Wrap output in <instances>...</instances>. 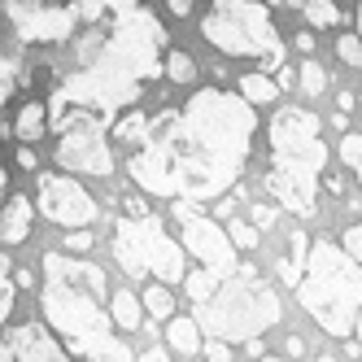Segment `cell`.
<instances>
[{
  "mask_svg": "<svg viewBox=\"0 0 362 362\" xmlns=\"http://www.w3.org/2000/svg\"><path fill=\"white\" fill-rule=\"evenodd\" d=\"M253 132L257 118L245 96L201 88L184 110L148 122L127 170H132L136 188L153 197L218 201L227 188L240 184Z\"/></svg>",
  "mask_w": 362,
  "mask_h": 362,
  "instance_id": "cell-1",
  "label": "cell"
},
{
  "mask_svg": "<svg viewBox=\"0 0 362 362\" xmlns=\"http://www.w3.org/2000/svg\"><path fill=\"white\" fill-rule=\"evenodd\" d=\"M44 319L53 332L66 336V354L74 358H132L110 332V310H100L105 297V271L83 262L79 253H44Z\"/></svg>",
  "mask_w": 362,
  "mask_h": 362,
  "instance_id": "cell-2",
  "label": "cell"
},
{
  "mask_svg": "<svg viewBox=\"0 0 362 362\" xmlns=\"http://www.w3.org/2000/svg\"><path fill=\"white\" fill-rule=\"evenodd\" d=\"M327 170V144L319 136V118L305 105H284L271 118V170L267 192L301 218L315 214L319 184Z\"/></svg>",
  "mask_w": 362,
  "mask_h": 362,
  "instance_id": "cell-3",
  "label": "cell"
},
{
  "mask_svg": "<svg viewBox=\"0 0 362 362\" xmlns=\"http://www.w3.org/2000/svg\"><path fill=\"white\" fill-rule=\"evenodd\" d=\"M293 288H297L301 310L327 336H336V341L354 336V319L362 305V262H354L341 245H332V240L310 245Z\"/></svg>",
  "mask_w": 362,
  "mask_h": 362,
  "instance_id": "cell-4",
  "label": "cell"
},
{
  "mask_svg": "<svg viewBox=\"0 0 362 362\" xmlns=\"http://www.w3.org/2000/svg\"><path fill=\"white\" fill-rule=\"evenodd\" d=\"M279 319H284L279 297L245 262H240L236 275L218 279V288L205 301H197V323H201V332H210L214 341H249V336L271 332Z\"/></svg>",
  "mask_w": 362,
  "mask_h": 362,
  "instance_id": "cell-5",
  "label": "cell"
},
{
  "mask_svg": "<svg viewBox=\"0 0 362 362\" xmlns=\"http://www.w3.org/2000/svg\"><path fill=\"white\" fill-rule=\"evenodd\" d=\"M201 35L223 57H257L262 70L284 66V44L275 35V13L267 0H214L201 18Z\"/></svg>",
  "mask_w": 362,
  "mask_h": 362,
  "instance_id": "cell-6",
  "label": "cell"
},
{
  "mask_svg": "<svg viewBox=\"0 0 362 362\" xmlns=\"http://www.w3.org/2000/svg\"><path fill=\"white\" fill-rule=\"evenodd\" d=\"M114 257H118V267L136 279L179 284L188 271L184 245L170 240L162 218H153V214H132V218L114 223Z\"/></svg>",
  "mask_w": 362,
  "mask_h": 362,
  "instance_id": "cell-7",
  "label": "cell"
},
{
  "mask_svg": "<svg viewBox=\"0 0 362 362\" xmlns=\"http://www.w3.org/2000/svg\"><path fill=\"white\" fill-rule=\"evenodd\" d=\"M53 132L62 136L57 140V162L66 170H83V175H96V179H110L114 175V153H110V122L100 118H88V114H70L62 122H53Z\"/></svg>",
  "mask_w": 362,
  "mask_h": 362,
  "instance_id": "cell-8",
  "label": "cell"
},
{
  "mask_svg": "<svg viewBox=\"0 0 362 362\" xmlns=\"http://www.w3.org/2000/svg\"><path fill=\"white\" fill-rule=\"evenodd\" d=\"M35 205H40V214L48 223H57V227H92L100 218L96 197L79 184V179L57 175V170H44L35 179Z\"/></svg>",
  "mask_w": 362,
  "mask_h": 362,
  "instance_id": "cell-9",
  "label": "cell"
},
{
  "mask_svg": "<svg viewBox=\"0 0 362 362\" xmlns=\"http://www.w3.org/2000/svg\"><path fill=\"white\" fill-rule=\"evenodd\" d=\"M179 227H184V240H179V245H184L205 271H214L218 279H227V275L240 271V249L231 245L227 227H218L214 218H201L197 210L179 218Z\"/></svg>",
  "mask_w": 362,
  "mask_h": 362,
  "instance_id": "cell-10",
  "label": "cell"
},
{
  "mask_svg": "<svg viewBox=\"0 0 362 362\" xmlns=\"http://www.w3.org/2000/svg\"><path fill=\"white\" fill-rule=\"evenodd\" d=\"M74 27H79V22H74L70 5H62V0H40L27 18L13 22L18 40H27V44H35V40H44V44H66L74 35Z\"/></svg>",
  "mask_w": 362,
  "mask_h": 362,
  "instance_id": "cell-11",
  "label": "cell"
},
{
  "mask_svg": "<svg viewBox=\"0 0 362 362\" xmlns=\"http://www.w3.org/2000/svg\"><path fill=\"white\" fill-rule=\"evenodd\" d=\"M0 358H27V362H62L66 345L44 323H22L0 341Z\"/></svg>",
  "mask_w": 362,
  "mask_h": 362,
  "instance_id": "cell-12",
  "label": "cell"
},
{
  "mask_svg": "<svg viewBox=\"0 0 362 362\" xmlns=\"http://www.w3.org/2000/svg\"><path fill=\"white\" fill-rule=\"evenodd\" d=\"M31 218H35V205L22 197V192H13L5 205H0V245H22L31 236Z\"/></svg>",
  "mask_w": 362,
  "mask_h": 362,
  "instance_id": "cell-13",
  "label": "cell"
},
{
  "mask_svg": "<svg viewBox=\"0 0 362 362\" xmlns=\"http://www.w3.org/2000/svg\"><path fill=\"white\" fill-rule=\"evenodd\" d=\"M110 323L122 327V332H140L144 327V301L132 293V288H118L110 297Z\"/></svg>",
  "mask_w": 362,
  "mask_h": 362,
  "instance_id": "cell-14",
  "label": "cell"
},
{
  "mask_svg": "<svg viewBox=\"0 0 362 362\" xmlns=\"http://www.w3.org/2000/svg\"><path fill=\"white\" fill-rule=\"evenodd\" d=\"M13 136L22 144H35L48 136V105L44 100H27V105L18 110V122H13Z\"/></svg>",
  "mask_w": 362,
  "mask_h": 362,
  "instance_id": "cell-15",
  "label": "cell"
},
{
  "mask_svg": "<svg viewBox=\"0 0 362 362\" xmlns=\"http://www.w3.org/2000/svg\"><path fill=\"white\" fill-rule=\"evenodd\" d=\"M166 341H170L175 354H184V358L201 354V323L197 319H170L166 323Z\"/></svg>",
  "mask_w": 362,
  "mask_h": 362,
  "instance_id": "cell-16",
  "label": "cell"
},
{
  "mask_svg": "<svg viewBox=\"0 0 362 362\" xmlns=\"http://www.w3.org/2000/svg\"><path fill=\"white\" fill-rule=\"evenodd\" d=\"M240 96L249 100V105H271V100H279V83L271 79V74L253 70V74H245V79H240Z\"/></svg>",
  "mask_w": 362,
  "mask_h": 362,
  "instance_id": "cell-17",
  "label": "cell"
},
{
  "mask_svg": "<svg viewBox=\"0 0 362 362\" xmlns=\"http://www.w3.org/2000/svg\"><path fill=\"white\" fill-rule=\"evenodd\" d=\"M144 310L153 319H170L175 315V293H170V284L166 279H148V288H144Z\"/></svg>",
  "mask_w": 362,
  "mask_h": 362,
  "instance_id": "cell-18",
  "label": "cell"
},
{
  "mask_svg": "<svg viewBox=\"0 0 362 362\" xmlns=\"http://www.w3.org/2000/svg\"><path fill=\"white\" fill-rule=\"evenodd\" d=\"M301 9H305V22L310 27H341L345 13L336 0H301Z\"/></svg>",
  "mask_w": 362,
  "mask_h": 362,
  "instance_id": "cell-19",
  "label": "cell"
},
{
  "mask_svg": "<svg viewBox=\"0 0 362 362\" xmlns=\"http://www.w3.org/2000/svg\"><path fill=\"white\" fill-rule=\"evenodd\" d=\"M162 74L170 83H192L197 79V62L188 53H179V48H170V53L162 57Z\"/></svg>",
  "mask_w": 362,
  "mask_h": 362,
  "instance_id": "cell-20",
  "label": "cell"
},
{
  "mask_svg": "<svg viewBox=\"0 0 362 362\" xmlns=\"http://www.w3.org/2000/svg\"><path fill=\"white\" fill-rule=\"evenodd\" d=\"M179 284L188 288V301L197 305V301H205V297L218 288V275H214V271H205V267H197V271H184V279H179Z\"/></svg>",
  "mask_w": 362,
  "mask_h": 362,
  "instance_id": "cell-21",
  "label": "cell"
},
{
  "mask_svg": "<svg viewBox=\"0 0 362 362\" xmlns=\"http://www.w3.org/2000/svg\"><path fill=\"white\" fill-rule=\"evenodd\" d=\"M144 132H148V118H144L140 110H132L127 118H118V122H114L118 144H140V140H144Z\"/></svg>",
  "mask_w": 362,
  "mask_h": 362,
  "instance_id": "cell-22",
  "label": "cell"
},
{
  "mask_svg": "<svg viewBox=\"0 0 362 362\" xmlns=\"http://www.w3.org/2000/svg\"><path fill=\"white\" fill-rule=\"evenodd\" d=\"M297 83H301L305 96H323V92H327V70H323L319 62H305L301 74H297Z\"/></svg>",
  "mask_w": 362,
  "mask_h": 362,
  "instance_id": "cell-23",
  "label": "cell"
},
{
  "mask_svg": "<svg viewBox=\"0 0 362 362\" xmlns=\"http://www.w3.org/2000/svg\"><path fill=\"white\" fill-rule=\"evenodd\" d=\"M341 162L354 170L358 188H362V136H341Z\"/></svg>",
  "mask_w": 362,
  "mask_h": 362,
  "instance_id": "cell-24",
  "label": "cell"
},
{
  "mask_svg": "<svg viewBox=\"0 0 362 362\" xmlns=\"http://www.w3.org/2000/svg\"><path fill=\"white\" fill-rule=\"evenodd\" d=\"M9 310H13V279H9V257L0 253V323L9 319Z\"/></svg>",
  "mask_w": 362,
  "mask_h": 362,
  "instance_id": "cell-25",
  "label": "cell"
},
{
  "mask_svg": "<svg viewBox=\"0 0 362 362\" xmlns=\"http://www.w3.org/2000/svg\"><path fill=\"white\" fill-rule=\"evenodd\" d=\"M70 13H74V22H100L105 18V5H100V0H70Z\"/></svg>",
  "mask_w": 362,
  "mask_h": 362,
  "instance_id": "cell-26",
  "label": "cell"
},
{
  "mask_svg": "<svg viewBox=\"0 0 362 362\" xmlns=\"http://www.w3.org/2000/svg\"><path fill=\"white\" fill-rule=\"evenodd\" d=\"M336 53H341L345 66L362 70V35H341V40H336Z\"/></svg>",
  "mask_w": 362,
  "mask_h": 362,
  "instance_id": "cell-27",
  "label": "cell"
},
{
  "mask_svg": "<svg viewBox=\"0 0 362 362\" xmlns=\"http://www.w3.org/2000/svg\"><path fill=\"white\" fill-rule=\"evenodd\" d=\"M227 236H231V245H236V249H257V227L253 223H231Z\"/></svg>",
  "mask_w": 362,
  "mask_h": 362,
  "instance_id": "cell-28",
  "label": "cell"
},
{
  "mask_svg": "<svg viewBox=\"0 0 362 362\" xmlns=\"http://www.w3.org/2000/svg\"><path fill=\"white\" fill-rule=\"evenodd\" d=\"M13 70H18V62L5 53V44H0V100H5L9 88H13Z\"/></svg>",
  "mask_w": 362,
  "mask_h": 362,
  "instance_id": "cell-29",
  "label": "cell"
},
{
  "mask_svg": "<svg viewBox=\"0 0 362 362\" xmlns=\"http://www.w3.org/2000/svg\"><path fill=\"white\" fill-rule=\"evenodd\" d=\"M341 249L354 257V262H362V223H354L345 236H341Z\"/></svg>",
  "mask_w": 362,
  "mask_h": 362,
  "instance_id": "cell-30",
  "label": "cell"
},
{
  "mask_svg": "<svg viewBox=\"0 0 362 362\" xmlns=\"http://www.w3.org/2000/svg\"><path fill=\"white\" fill-rule=\"evenodd\" d=\"M66 249H70V253H88V249H92V236H88V227H70V236H66Z\"/></svg>",
  "mask_w": 362,
  "mask_h": 362,
  "instance_id": "cell-31",
  "label": "cell"
},
{
  "mask_svg": "<svg viewBox=\"0 0 362 362\" xmlns=\"http://www.w3.org/2000/svg\"><path fill=\"white\" fill-rule=\"evenodd\" d=\"M271 223H275V205H253V227L267 231Z\"/></svg>",
  "mask_w": 362,
  "mask_h": 362,
  "instance_id": "cell-32",
  "label": "cell"
},
{
  "mask_svg": "<svg viewBox=\"0 0 362 362\" xmlns=\"http://www.w3.org/2000/svg\"><path fill=\"white\" fill-rule=\"evenodd\" d=\"M275 271H279V279L288 284V288H293V284H297V275H301V267H293L288 257H279V262H275Z\"/></svg>",
  "mask_w": 362,
  "mask_h": 362,
  "instance_id": "cell-33",
  "label": "cell"
},
{
  "mask_svg": "<svg viewBox=\"0 0 362 362\" xmlns=\"http://www.w3.org/2000/svg\"><path fill=\"white\" fill-rule=\"evenodd\" d=\"M100 5H105V13H122V9H136L140 0H100Z\"/></svg>",
  "mask_w": 362,
  "mask_h": 362,
  "instance_id": "cell-34",
  "label": "cell"
},
{
  "mask_svg": "<svg viewBox=\"0 0 362 362\" xmlns=\"http://www.w3.org/2000/svg\"><path fill=\"white\" fill-rule=\"evenodd\" d=\"M166 9H170L175 18H188V13H192V0H166Z\"/></svg>",
  "mask_w": 362,
  "mask_h": 362,
  "instance_id": "cell-35",
  "label": "cell"
},
{
  "mask_svg": "<svg viewBox=\"0 0 362 362\" xmlns=\"http://www.w3.org/2000/svg\"><path fill=\"white\" fill-rule=\"evenodd\" d=\"M354 105H358V96H354V92H336V110H341V114H349Z\"/></svg>",
  "mask_w": 362,
  "mask_h": 362,
  "instance_id": "cell-36",
  "label": "cell"
},
{
  "mask_svg": "<svg viewBox=\"0 0 362 362\" xmlns=\"http://www.w3.org/2000/svg\"><path fill=\"white\" fill-rule=\"evenodd\" d=\"M293 44H297V53H305V57L315 53V35H310V31H301V35H297Z\"/></svg>",
  "mask_w": 362,
  "mask_h": 362,
  "instance_id": "cell-37",
  "label": "cell"
},
{
  "mask_svg": "<svg viewBox=\"0 0 362 362\" xmlns=\"http://www.w3.org/2000/svg\"><path fill=\"white\" fill-rule=\"evenodd\" d=\"M284 354H288V358H305V341H301V336H288V349H284Z\"/></svg>",
  "mask_w": 362,
  "mask_h": 362,
  "instance_id": "cell-38",
  "label": "cell"
},
{
  "mask_svg": "<svg viewBox=\"0 0 362 362\" xmlns=\"http://www.w3.org/2000/svg\"><path fill=\"white\" fill-rule=\"evenodd\" d=\"M13 162H18L22 170H35V153H31V148H18V158H13Z\"/></svg>",
  "mask_w": 362,
  "mask_h": 362,
  "instance_id": "cell-39",
  "label": "cell"
},
{
  "mask_svg": "<svg viewBox=\"0 0 362 362\" xmlns=\"http://www.w3.org/2000/svg\"><path fill=\"white\" fill-rule=\"evenodd\" d=\"M201 354H205V358H231L227 345H201Z\"/></svg>",
  "mask_w": 362,
  "mask_h": 362,
  "instance_id": "cell-40",
  "label": "cell"
},
{
  "mask_svg": "<svg viewBox=\"0 0 362 362\" xmlns=\"http://www.w3.org/2000/svg\"><path fill=\"white\" fill-rule=\"evenodd\" d=\"M13 284L18 288H35V275L31 271H13Z\"/></svg>",
  "mask_w": 362,
  "mask_h": 362,
  "instance_id": "cell-41",
  "label": "cell"
},
{
  "mask_svg": "<svg viewBox=\"0 0 362 362\" xmlns=\"http://www.w3.org/2000/svg\"><path fill=\"white\" fill-rule=\"evenodd\" d=\"M275 83H279V88H293V66H279V74H275Z\"/></svg>",
  "mask_w": 362,
  "mask_h": 362,
  "instance_id": "cell-42",
  "label": "cell"
},
{
  "mask_svg": "<svg viewBox=\"0 0 362 362\" xmlns=\"http://www.w3.org/2000/svg\"><path fill=\"white\" fill-rule=\"evenodd\" d=\"M127 210H132V214H148V205L140 197H127Z\"/></svg>",
  "mask_w": 362,
  "mask_h": 362,
  "instance_id": "cell-43",
  "label": "cell"
},
{
  "mask_svg": "<svg viewBox=\"0 0 362 362\" xmlns=\"http://www.w3.org/2000/svg\"><path fill=\"white\" fill-rule=\"evenodd\" d=\"M5 192H9V170H5V162H0V201H5Z\"/></svg>",
  "mask_w": 362,
  "mask_h": 362,
  "instance_id": "cell-44",
  "label": "cell"
},
{
  "mask_svg": "<svg viewBox=\"0 0 362 362\" xmlns=\"http://www.w3.org/2000/svg\"><path fill=\"white\" fill-rule=\"evenodd\" d=\"M354 336H358V345H362V305H358V319H354Z\"/></svg>",
  "mask_w": 362,
  "mask_h": 362,
  "instance_id": "cell-45",
  "label": "cell"
},
{
  "mask_svg": "<svg viewBox=\"0 0 362 362\" xmlns=\"http://www.w3.org/2000/svg\"><path fill=\"white\" fill-rule=\"evenodd\" d=\"M358 35H362V0H358Z\"/></svg>",
  "mask_w": 362,
  "mask_h": 362,
  "instance_id": "cell-46",
  "label": "cell"
},
{
  "mask_svg": "<svg viewBox=\"0 0 362 362\" xmlns=\"http://www.w3.org/2000/svg\"><path fill=\"white\" fill-rule=\"evenodd\" d=\"M358 110H362V96H358Z\"/></svg>",
  "mask_w": 362,
  "mask_h": 362,
  "instance_id": "cell-47",
  "label": "cell"
}]
</instances>
